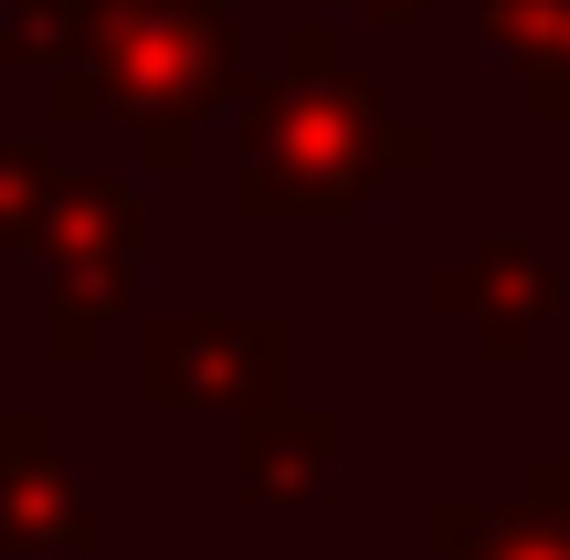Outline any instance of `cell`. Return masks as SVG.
Here are the masks:
<instances>
[{
  "label": "cell",
  "mask_w": 570,
  "mask_h": 560,
  "mask_svg": "<svg viewBox=\"0 0 570 560\" xmlns=\"http://www.w3.org/2000/svg\"><path fill=\"white\" fill-rule=\"evenodd\" d=\"M370 11H381V21H402V11H412V0H370Z\"/></svg>",
  "instance_id": "1"
}]
</instances>
